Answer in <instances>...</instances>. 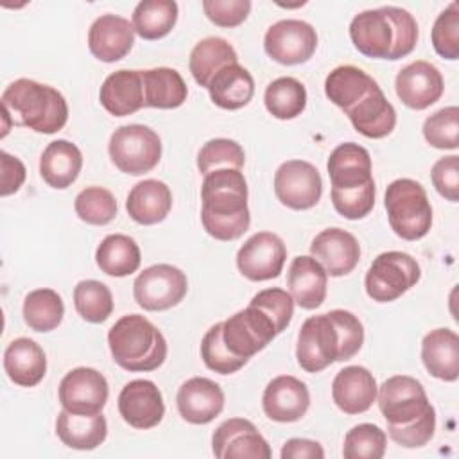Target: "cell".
<instances>
[{
	"mask_svg": "<svg viewBox=\"0 0 459 459\" xmlns=\"http://www.w3.org/2000/svg\"><path fill=\"white\" fill-rule=\"evenodd\" d=\"M364 342L360 319L342 308L310 316L299 328L296 359L307 373H319L333 362L350 360Z\"/></svg>",
	"mask_w": 459,
	"mask_h": 459,
	"instance_id": "cell-1",
	"label": "cell"
},
{
	"mask_svg": "<svg viewBox=\"0 0 459 459\" xmlns=\"http://www.w3.org/2000/svg\"><path fill=\"white\" fill-rule=\"evenodd\" d=\"M201 222L215 240L240 238L251 224L247 181L238 169H215L201 185Z\"/></svg>",
	"mask_w": 459,
	"mask_h": 459,
	"instance_id": "cell-2",
	"label": "cell"
},
{
	"mask_svg": "<svg viewBox=\"0 0 459 459\" xmlns=\"http://www.w3.org/2000/svg\"><path fill=\"white\" fill-rule=\"evenodd\" d=\"M418 23L402 7L385 5L353 16L350 39L366 57L396 61L409 56L418 43Z\"/></svg>",
	"mask_w": 459,
	"mask_h": 459,
	"instance_id": "cell-3",
	"label": "cell"
},
{
	"mask_svg": "<svg viewBox=\"0 0 459 459\" xmlns=\"http://www.w3.org/2000/svg\"><path fill=\"white\" fill-rule=\"evenodd\" d=\"M2 108L11 115L13 126L36 133L54 134L68 120V104L61 91L32 79H16L2 93Z\"/></svg>",
	"mask_w": 459,
	"mask_h": 459,
	"instance_id": "cell-4",
	"label": "cell"
},
{
	"mask_svg": "<svg viewBox=\"0 0 459 459\" xmlns=\"http://www.w3.org/2000/svg\"><path fill=\"white\" fill-rule=\"evenodd\" d=\"M108 346L115 364L126 371H154L167 359L163 333L145 316H122L108 332Z\"/></svg>",
	"mask_w": 459,
	"mask_h": 459,
	"instance_id": "cell-5",
	"label": "cell"
},
{
	"mask_svg": "<svg viewBox=\"0 0 459 459\" xmlns=\"http://www.w3.org/2000/svg\"><path fill=\"white\" fill-rule=\"evenodd\" d=\"M384 206L391 230L403 240L423 238L432 226V206L427 190L411 178H398L385 188Z\"/></svg>",
	"mask_w": 459,
	"mask_h": 459,
	"instance_id": "cell-6",
	"label": "cell"
},
{
	"mask_svg": "<svg viewBox=\"0 0 459 459\" xmlns=\"http://www.w3.org/2000/svg\"><path fill=\"white\" fill-rule=\"evenodd\" d=\"M113 165L129 176L151 172L161 160V140L143 124H127L113 131L108 143Z\"/></svg>",
	"mask_w": 459,
	"mask_h": 459,
	"instance_id": "cell-7",
	"label": "cell"
},
{
	"mask_svg": "<svg viewBox=\"0 0 459 459\" xmlns=\"http://www.w3.org/2000/svg\"><path fill=\"white\" fill-rule=\"evenodd\" d=\"M421 278L416 258L403 251H384L369 265L364 287L377 303H389L405 294Z\"/></svg>",
	"mask_w": 459,
	"mask_h": 459,
	"instance_id": "cell-8",
	"label": "cell"
},
{
	"mask_svg": "<svg viewBox=\"0 0 459 459\" xmlns=\"http://www.w3.org/2000/svg\"><path fill=\"white\" fill-rule=\"evenodd\" d=\"M186 290V274L170 264H154L143 269L133 283L134 301L149 312H161L179 305Z\"/></svg>",
	"mask_w": 459,
	"mask_h": 459,
	"instance_id": "cell-9",
	"label": "cell"
},
{
	"mask_svg": "<svg viewBox=\"0 0 459 459\" xmlns=\"http://www.w3.org/2000/svg\"><path fill=\"white\" fill-rule=\"evenodd\" d=\"M278 335L276 325L262 308L247 305L222 321V339L231 353L251 359Z\"/></svg>",
	"mask_w": 459,
	"mask_h": 459,
	"instance_id": "cell-10",
	"label": "cell"
},
{
	"mask_svg": "<svg viewBox=\"0 0 459 459\" xmlns=\"http://www.w3.org/2000/svg\"><path fill=\"white\" fill-rule=\"evenodd\" d=\"M377 402L387 425H409L432 407L421 382L409 375H394L384 380Z\"/></svg>",
	"mask_w": 459,
	"mask_h": 459,
	"instance_id": "cell-11",
	"label": "cell"
},
{
	"mask_svg": "<svg viewBox=\"0 0 459 459\" xmlns=\"http://www.w3.org/2000/svg\"><path fill=\"white\" fill-rule=\"evenodd\" d=\"M274 195L290 210H308L323 195L319 170L305 160L283 161L274 172Z\"/></svg>",
	"mask_w": 459,
	"mask_h": 459,
	"instance_id": "cell-12",
	"label": "cell"
},
{
	"mask_svg": "<svg viewBox=\"0 0 459 459\" xmlns=\"http://www.w3.org/2000/svg\"><path fill=\"white\" fill-rule=\"evenodd\" d=\"M317 48L316 29L303 20H280L264 36L265 54L280 65L307 63Z\"/></svg>",
	"mask_w": 459,
	"mask_h": 459,
	"instance_id": "cell-13",
	"label": "cell"
},
{
	"mask_svg": "<svg viewBox=\"0 0 459 459\" xmlns=\"http://www.w3.org/2000/svg\"><path fill=\"white\" fill-rule=\"evenodd\" d=\"M287 258L283 240L271 231H258L249 237L237 253V269L251 281L278 278Z\"/></svg>",
	"mask_w": 459,
	"mask_h": 459,
	"instance_id": "cell-14",
	"label": "cell"
},
{
	"mask_svg": "<svg viewBox=\"0 0 459 459\" xmlns=\"http://www.w3.org/2000/svg\"><path fill=\"white\" fill-rule=\"evenodd\" d=\"M109 387L106 377L93 368H75L68 371L59 384V403L75 414L102 412L108 402Z\"/></svg>",
	"mask_w": 459,
	"mask_h": 459,
	"instance_id": "cell-15",
	"label": "cell"
},
{
	"mask_svg": "<svg viewBox=\"0 0 459 459\" xmlns=\"http://www.w3.org/2000/svg\"><path fill=\"white\" fill-rule=\"evenodd\" d=\"M212 452L217 459H269L273 455L265 437L246 418L222 421L212 436Z\"/></svg>",
	"mask_w": 459,
	"mask_h": 459,
	"instance_id": "cell-16",
	"label": "cell"
},
{
	"mask_svg": "<svg viewBox=\"0 0 459 459\" xmlns=\"http://www.w3.org/2000/svg\"><path fill=\"white\" fill-rule=\"evenodd\" d=\"M394 90L403 106L421 111L441 99L445 81L441 72L432 63L418 59L396 74Z\"/></svg>",
	"mask_w": 459,
	"mask_h": 459,
	"instance_id": "cell-17",
	"label": "cell"
},
{
	"mask_svg": "<svg viewBox=\"0 0 459 459\" xmlns=\"http://www.w3.org/2000/svg\"><path fill=\"white\" fill-rule=\"evenodd\" d=\"M118 412L133 429L149 430L165 416V403L158 385L145 378L127 382L118 394Z\"/></svg>",
	"mask_w": 459,
	"mask_h": 459,
	"instance_id": "cell-18",
	"label": "cell"
},
{
	"mask_svg": "<svg viewBox=\"0 0 459 459\" xmlns=\"http://www.w3.org/2000/svg\"><path fill=\"white\" fill-rule=\"evenodd\" d=\"M310 256H314L328 276L339 278L350 274L360 260V244L350 231L342 228H326L310 242Z\"/></svg>",
	"mask_w": 459,
	"mask_h": 459,
	"instance_id": "cell-19",
	"label": "cell"
},
{
	"mask_svg": "<svg viewBox=\"0 0 459 459\" xmlns=\"http://www.w3.org/2000/svg\"><path fill=\"white\" fill-rule=\"evenodd\" d=\"M262 407L269 420L294 423L301 420L310 407L308 387L292 375L274 377L264 389Z\"/></svg>",
	"mask_w": 459,
	"mask_h": 459,
	"instance_id": "cell-20",
	"label": "cell"
},
{
	"mask_svg": "<svg viewBox=\"0 0 459 459\" xmlns=\"http://www.w3.org/2000/svg\"><path fill=\"white\" fill-rule=\"evenodd\" d=\"M179 416L192 425L213 421L224 409V391L206 377H192L181 384L176 394Z\"/></svg>",
	"mask_w": 459,
	"mask_h": 459,
	"instance_id": "cell-21",
	"label": "cell"
},
{
	"mask_svg": "<svg viewBox=\"0 0 459 459\" xmlns=\"http://www.w3.org/2000/svg\"><path fill=\"white\" fill-rule=\"evenodd\" d=\"M134 43L133 23L118 14L99 16L88 30V48L102 63L124 59Z\"/></svg>",
	"mask_w": 459,
	"mask_h": 459,
	"instance_id": "cell-22",
	"label": "cell"
},
{
	"mask_svg": "<svg viewBox=\"0 0 459 459\" xmlns=\"http://www.w3.org/2000/svg\"><path fill=\"white\" fill-rule=\"evenodd\" d=\"M378 385L373 373L364 366H346L332 382L333 403L344 414H362L377 402Z\"/></svg>",
	"mask_w": 459,
	"mask_h": 459,
	"instance_id": "cell-23",
	"label": "cell"
},
{
	"mask_svg": "<svg viewBox=\"0 0 459 459\" xmlns=\"http://www.w3.org/2000/svg\"><path fill=\"white\" fill-rule=\"evenodd\" d=\"M344 115H348L353 129L366 138H385L396 126V111L385 99L382 88L373 86L357 104H353Z\"/></svg>",
	"mask_w": 459,
	"mask_h": 459,
	"instance_id": "cell-24",
	"label": "cell"
},
{
	"mask_svg": "<svg viewBox=\"0 0 459 459\" xmlns=\"http://www.w3.org/2000/svg\"><path fill=\"white\" fill-rule=\"evenodd\" d=\"M102 108L113 117H127L145 106L142 70H117L109 74L99 91Z\"/></svg>",
	"mask_w": 459,
	"mask_h": 459,
	"instance_id": "cell-25",
	"label": "cell"
},
{
	"mask_svg": "<svg viewBox=\"0 0 459 459\" xmlns=\"http://www.w3.org/2000/svg\"><path fill=\"white\" fill-rule=\"evenodd\" d=\"M328 178L332 183V188L335 190H346V188H357L369 181H373L371 176V156L368 149L355 142H346L337 145L326 161Z\"/></svg>",
	"mask_w": 459,
	"mask_h": 459,
	"instance_id": "cell-26",
	"label": "cell"
},
{
	"mask_svg": "<svg viewBox=\"0 0 459 459\" xmlns=\"http://www.w3.org/2000/svg\"><path fill=\"white\" fill-rule=\"evenodd\" d=\"M287 287L292 299L305 310H314L326 298L328 274L325 267L308 255L292 258L287 273Z\"/></svg>",
	"mask_w": 459,
	"mask_h": 459,
	"instance_id": "cell-27",
	"label": "cell"
},
{
	"mask_svg": "<svg viewBox=\"0 0 459 459\" xmlns=\"http://www.w3.org/2000/svg\"><path fill=\"white\" fill-rule=\"evenodd\" d=\"M4 369L16 385L34 387L47 373V355L36 341L18 337L4 351Z\"/></svg>",
	"mask_w": 459,
	"mask_h": 459,
	"instance_id": "cell-28",
	"label": "cell"
},
{
	"mask_svg": "<svg viewBox=\"0 0 459 459\" xmlns=\"http://www.w3.org/2000/svg\"><path fill=\"white\" fill-rule=\"evenodd\" d=\"M421 362L425 369L443 382L459 377V337L450 328H434L421 341Z\"/></svg>",
	"mask_w": 459,
	"mask_h": 459,
	"instance_id": "cell-29",
	"label": "cell"
},
{
	"mask_svg": "<svg viewBox=\"0 0 459 459\" xmlns=\"http://www.w3.org/2000/svg\"><path fill=\"white\" fill-rule=\"evenodd\" d=\"M172 208V192L160 179L138 181L127 194L126 210L129 217L142 224L152 226L167 219Z\"/></svg>",
	"mask_w": 459,
	"mask_h": 459,
	"instance_id": "cell-30",
	"label": "cell"
},
{
	"mask_svg": "<svg viewBox=\"0 0 459 459\" xmlns=\"http://www.w3.org/2000/svg\"><path fill=\"white\" fill-rule=\"evenodd\" d=\"M81 169L82 152L68 140H54L41 152L39 174L43 181L56 190H65L75 183Z\"/></svg>",
	"mask_w": 459,
	"mask_h": 459,
	"instance_id": "cell-31",
	"label": "cell"
},
{
	"mask_svg": "<svg viewBox=\"0 0 459 459\" xmlns=\"http://www.w3.org/2000/svg\"><path fill=\"white\" fill-rule=\"evenodd\" d=\"M56 434L68 448L93 450L104 443L108 421L102 412L75 414L63 409L56 418Z\"/></svg>",
	"mask_w": 459,
	"mask_h": 459,
	"instance_id": "cell-32",
	"label": "cell"
},
{
	"mask_svg": "<svg viewBox=\"0 0 459 459\" xmlns=\"http://www.w3.org/2000/svg\"><path fill=\"white\" fill-rule=\"evenodd\" d=\"M210 99L222 109H240L247 106L255 95L253 75L238 63L221 68L208 84Z\"/></svg>",
	"mask_w": 459,
	"mask_h": 459,
	"instance_id": "cell-33",
	"label": "cell"
},
{
	"mask_svg": "<svg viewBox=\"0 0 459 459\" xmlns=\"http://www.w3.org/2000/svg\"><path fill=\"white\" fill-rule=\"evenodd\" d=\"M97 267L115 278H124L138 271L142 253L136 240L124 233H111L100 240L95 251Z\"/></svg>",
	"mask_w": 459,
	"mask_h": 459,
	"instance_id": "cell-34",
	"label": "cell"
},
{
	"mask_svg": "<svg viewBox=\"0 0 459 459\" xmlns=\"http://www.w3.org/2000/svg\"><path fill=\"white\" fill-rule=\"evenodd\" d=\"M145 106L158 109H176L183 106L188 95L186 82L174 68L158 66L142 70Z\"/></svg>",
	"mask_w": 459,
	"mask_h": 459,
	"instance_id": "cell-35",
	"label": "cell"
},
{
	"mask_svg": "<svg viewBox=\"0 0 459 459\" xmlns=\"http://www.w3.org/2000/svg\"><path fill=\"white\" fill-rule=\"evenodd\" d=\"M378 82L362 68L353 65H341L333 68L325 79V95L344 113L357 104Z\"/></svg>",
	"mask_w": 459,
	"mask_h": 459,
	"instance_id": "cell-36",
	"label": "cell"
},
{
	"mask_svg": "<svg viewBox=\"0 0 459 459\" xmlns=\"http://www.w3.org/2000/svg\"><path fill=\"white\" fill-rule=\"evenodd\" d=\"M231 63H238V56H237L235 48L224 38L210 36V38H204L199 43H195V47L190 52L188 68H190L194 81L199 86L208 88L212 77L221 68H224Z\"/></svg>",
	"mask_w": 459,
	"mask_h": 459,
	"instance_id": "cell-37",
	"label": "cell"
},
{
	"mask_svg": "<svg viewBox=\"0 0 459 459\" xmlns=\"http://www.w3.org/2000/svg\"><path fill=\"white\" fill-rule=\"evenodd\" d=\"M178 4L174 0H142L133 11V29L134 32L147 39L165 38L178 22Z\"/></svg>",
	"mask_w": 459,
	"mask_h": 459,
	"instance_id": "cell-38",
	"label": "cell"
},
{
	"mask_svg": "<svg viewBox=\"0 0 459 459\" xmlns=\"http://www.w3.org/2000/svg\"><path fill=\"white\" fill-rule=\"evenodd\" d=\"M23 321L34 332H52L56 330L65 316L63 298L54 289H36L30 290L23 299Z\"/></svg>",
	"mask_w": 459,
	"mask_h": 459,
	"instance_id": "cell-39",
	"label": "cell"
},
{
	"mask_svg": "<svg viewBox=\"0 0 459 459\" xmlns=\"http://www.w3.org/2000/svg\"><path fill=\"white\" fill-rule=\"evenodd\" d=\"M264 102L274 118L292 120L307 108V90L296 77H278L267 84Z\"/></svg>",
	"mask_w": 459,
	"mask_h": 459,
	"instance_id": "cell-40",
	"label": "cell"
},
{
	"mask_svg": "<svg viewBox=\"0 0 459 459\" xmlns=\"http://www.w3.org/2000/svg\"><path fill=\"white\" fill-rule=\"evenodd\" d=\"M74 305L84 321L99 325L113 312V294L99 280H81L74 289Z\"/></svg>",
	"mask_w": 459,
	"mask_h": 459,
	"instance_id": "cell-41",
	"label": "cell"
},
{
	"mask_svg": "<svg viewBox=\"0 0 459 459\" xmlns=\"http://www.w3.org/2000/svg\"><path fill=\"white\" fill-rule=\"evenodd\" d=\"M77 217L91 226L109 224L118 212L115 195L104 186H86L74 203Z\"/></svg>",
	"mask_w": 459,
	"mask_h": 459,
	"instance_id": "cell-42",
	"label": "cell"
},
{
	"mask_svg": "<svg viewBox=\"0 0 459 459\" xmlns=\"http://www.w3.org/2000/svg\"><path fill=\"white\" fill-rule=\"evenodd\" d=\"M201 359L210 371L219 375L237 373L247 364V359L231 353L222 339V321L215 323L206 330L201 341Z\"/></svg>",
	"mask_w": 459,
	"mask_h": 459,
	"instance_id": "cell-43",
	"label": "cell"
},
{
	"mask_svg": "<svg viewBox=\"0 0 459 459\" xmlns=\"http://www.w3.org/2000/svg\"><path fill=\"white\" fill-rule=\"evenodd\" d=\"M387 446L385 432L373 423H359L344 436L342 455L346 459H382Z\"/></svg>",
	"mask_w": 459,
	"mask_h": 459,
	"instance_id": "cell-44",
	"label": "cell"
},
{
	"mask_svg": "<svg viewBox=\"0 0 459 459\" xmlns=\"http://www.w3.org/2000/svg\"><path fill=\"white\" fill-rule=\"evenodd\" d=\"M246 161L244 149L230 138H212L197 152V169L203 176L215 169H242Z\"/></svg>",
	"mask_w": 459,
	"mask_h": 459,
	"instance_id": "cell-45",
	"label": "cell"
},
{
	"mask_svg": "<svg viewBox=\"0 0 459 459\" xmlns=\"http://www.w3.org/2000/svg\"><path fill=\"white\" fill-rule=\"evenodd\" d=\"M459 108L446 106L432 113L423 122V138L436 149L455 151L459 145Z\"/></svg>",
	"mask_w": 459,
	"mask_h": 459,
	"instance_id": "cell-46",
	"label": "cell"
},
{
	"mask_svg": "<svg viewBox=\"0 0 459 459\" xmlns=\"http://www.w3.org/2000/svg\"><path fill=\"white\" fill-rule=\"evenodd\" d=\"M432 47L443 59L459 57V4L452 2L441 11L432 25Z\"/></svg>",
	"mask_w": 459,
	"mask_h": 459,
	"instance_id": "cell-47",
	"label": "cell"
},
{
	"mask_svg": "<svg viewBox=\"0 0 459 459\" xmlns=\"http://www.w3.org/2000/svg\"><path fill=\"white\" fill-rule=\"evenodd\" d=\"M375 194H377L375 179L357 188L330 190V197L335 212L348 221H359L369 215V212L375 206Z\"/></svg>",
	"mask_w": 459,
	"mask_h": 459,
	"instance_id": "cell-48",
	"label": "cell"
},
{
	"mask_svg": "<svg viewBox=\"0 0 459 459\" xmlns=\"http://www.w3.org/2000/svg\"><path fill=\"white\" fill-rule=\"evenodd\" d=\"M249 303L256 305L267 316H271V319L276 325L278 333H281L289 326V323L294 316L292 296L287 290L278 289V287H271V289H264V290L256 292Z\"/></svg>",
	"mask_w": 459,
	"mask_h": 459,
	"instance_id": "cell-49",
	"label": "cell"
},
{
	"mask_svg": "<svg viewBox=\"0 0 459 459\" xmlns=\"http://www.w3.org/2000/svg\"><path fill=\"white\" fill-rule=\"evenodd\" d=\"M436 430V411L430 407L423 416L409 425H387L389 437L405 448H420L427 445Z\"/></svg>",
	"mask_w": 459,
	"mask_h": 459,
	"instance_id": "cell-50",
	"label": "cell"
},
{
	"mask_svg": "<svg viewBox=\"0 0 459 459\" xmlns=\"http://www.w3.org/2000/svg\"><path fill=\"white\" fill-rule=\"evenodd\" d=\"M206 18L217 27H237L244 23L251 13L249 0H203Z\"/></svg>",
	"mask_w": 459,
	"mask_h": 459,
	"instance_id": "cell-51",
	"label": "cell"
},
{
	"mask_svg": "<svg viewBox=\"0 0 459 459\" xmlns=\"http://www.w3.org/2000/svg\"><path fill=\"white\" fill-rule=\"evenodd\" d=\"M432 185L437 194L452 203L459 201V156L439 158L430 170Z\"/></svg>",
	"mask_w": 459,
	"mask_h": 459,
	"instance_id": "cell-52",
	"label": "cell"
},
{
	"mask_svg": "<svg viewBox=\"0 0 459 459\" xmlns=\"http://www.w3.org/2000/svg\"><path fill=\"white\" fill-rule=\"evenodd\" d=\"M0 161H2V185H0V195L7 197L11 194H16L20 186L25 181L27 170L22 160L16 156L2 151L0 152Z\"/></svg>",
	"mask_w": 459,
	"mask_h": 459,
	"instance_id": "cell-53",
	"label": "cell"
},
{
	"mask_svg": "<svg viewBox=\"0 0 459 459\" xmlns=\"http://www.w3.org/2000/svg\"><path fill=\"white\" fill-rule=\"evenodd\" d=\"M281 459H323L325 450L323 446L314 441V439H305V437H292L285 441L280 452Z\"/></svg>",
	"mask_w": 459,
	"mask_h": 459,
	"instance_id": "cell-54",
	"label": "cell"
}]
</instances>
